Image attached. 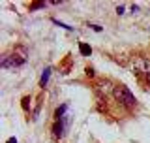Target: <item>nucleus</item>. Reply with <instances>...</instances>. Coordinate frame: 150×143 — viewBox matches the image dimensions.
I'll use <instances>...</instances> for the list:
<instances>
[{
	"label": "nucleus",
	"instance_id": "f257e3e1",
	"mask_svg": "<svg viewBox=\"0 0 150 143\" xmlns=\"http://www.w3.org/2000/svg\"><path fill=\"white\" fill-rule=\"evenodd\" d=\"M115 98H116V102L120 104L122 107H126V109H133L135 106H137V100H135L133 96V92L126 87V85H115Z\"/></svg>",
	"mask_w": 150,
	"mask_h": 143
},
{
	"label": "nucleus",
	"instance_id": "f03ea898",
	"mask_svg": "<svg viewBox=\"0 0 150 143\" xmlns=\"http://www.w3.org/2000/svg\"><path fill=\"white\" fill-rule=\"evenodd\" d=\"M26 62V49L25 47H17L11 55H4L0 66L2 68H19Z\"/></svg>",
	"mask_w": 150,
	"mask_h": 143
},
{
	"label": "nucleus",
	"instance_id": "7ed1b4c3",
	"mask_svg": "<svg viewBox=\"0 0 150 143\" xmlns=\"http://www.w3.org/2000/svg\"><path fill=\"white\" fill-rule=\"evenodd\" d=\"M133 74H135V77H139V79H144L150 74V59L148 56H137V59H135Z\"/></svg>",
	"mask_w": 150,
	"mask_h": 143
},
{
	"label": "nucleus",
	"instance_id": "20e7f679",
	"mask_svg": "<svg viewBox=\"0 0 150 143\" xmlns=\"http://www.w3.org/2000/svg\"><path fill=\"white\" fill-rule=\"evenodd\" d=\"M94 90H96L98 98H107L109 92H115V85H112L109 79H100L94 85Z\"/></svg>",
	"mask_w": 150,
	"mask_h": 143
},
{
	"label": "nucleus",
	"instance_id": "39448f33",
	"mask_svg": "<svg viewBox=\"0 0 150 143\" xmlns=\"http://www.w3.org/2000/svg\"><path fill=\"white\" fill-rule=\"evenodd\" d=\"M66 124H68V121L64 119H60V121H54V126H53V134L56 139H62L64 137V130H66Z\"/></svg>",
	"mask_w": 150,
	"mask_h": 143
},
{
	"label": "nucleus",
	"instance_id": "423d86ee",
	"mask_svg": "<svg viewBox=\"0 0 150 143\" xmlns=\"http://www.w3.org/2000/svg\"><path fill=\"white\" fill-rule=\"evenodd\" d=\"M49 77H51V68H45L43 74H41V79H40V87H41V89H45V85H47V81H49Z\"/></svg>",
	"mask_w": 150,
	"mask_h": 143
},
{
	"label": "nucleus",
	"instance_id": "0eeeda50",
	"mask_svg": "<svg viewBox=\"0 0 150 143\" xmlns=\"http://www.w3.org/2000/svg\"><path fill=\"white\" fill-rule=\"evenodd\" d=\"M66 109H68V106H66V104H64L62 107H58V109H56V111H54V121H60V119H64Z\"/></svg>",
	"mask_w": 150,
	"mask_h": 143
},
{
	"label": "nucleus",
	"instance_id": "6e6552de",
	"mask_svg": "<svg viewBox=\"0 0 150 143\" xmlns=\"http://www.w3.org/2000/svg\"><path fill=\"white\" fill-rule=\"evenodd\" d=\"M79 51H81V55L88 56V55L92 53V47H90V45H86V44H79Z\"/></svg>",
	"mask_w": 150,
	"mask_h": 143
},
{
	"label": "nucleus",
	"instance_id": "1a4fd4ad",
	"mask_svg": "<svg viewBox=\"0 0 150 143\" xmlns=\"http://www.w3.org/2000/svg\"><path fill=\"white\" fill-rule=\"evenodd\" d=\"M21 106H23L25 111H28V107H30V96H25V98H23V104H21Z\"/></svg>",
	"mask_w": 150,
	"mask_h": 143
},
{
	"label": "nucleus",
	"instance_id": "9d476101",
	"mask_svg": "<svg viewBox=\"0 0 150 143\" xmlns=\"http://www.w3.org/2000/svg\"><path fill=\"white\" fill-rule=\"evenodd\" d=\"M43 6H45V2H36V4L30 6V11H34V9H38V8H43Z\"/></svg>",
	"mask_w": 150,
	"mask_h": 143
},
{
	"label": "nucleus",
	"instance_id": "9b49d317",
	"mask_svg": "<svg viewBox=\"0 0 150 143\" xmlns=\"http://www.w3.org/2000/svg\"><path fill=\"white\" fill-rule=\"evenodd\" d=\"M86 75H88V77H94V75H96V72H94V68H90V66H86Z\"/></svg>",
	"mask_w": 150,
	"mask_h": 143
},
{
	"label": "nucleus",
	"instance_id": "f8f14e48",
	"mask_svg": "<svg viewBox=\"0 0 150 143\" xmlns=\"http://www.w3.org/2000/svg\"><path fill=\"white\" fill-rule=\"evenodd\" d=\"M116 13H118V15H120V13H124V6H118V8H116Z\"/></svg>",
	"mask_w": 150,
	"mask_h": 143
},
{
	"label": "nucleus",
	"instance_id": "ddd939ff",
	"mask_svg": "<svg viewBox=\"0 0 150 143\" xmlns=\"http://www.w3.org/2000/svg\"><path fill=\"white\" fill-rule=\"evenodd\" d=\"M92 28H94L96 32H101V26H98V25H92Z\"/></svg>",
	"mask_w": 150,
	"mask_h": 143
},
{
	"label": "nucleus",
	"instance_id": "4468645a",
	"mask_svg": "<svg viewBox=\"0 0 150 143\" xmlns=\"http://www.w3.org/2000/svg\"><path fill=\"white\" fill-rule=\"evenodd\" d=\"M144 83H146V85H148V87H150V74L146 75V77H144Z\"/></svg>",
	"mask_w": 150,
	"mask_h": 143
},
{
	"label": "nucleus",
	"instance_id": "2eb2a0df",
	"mask_svg": "<svg viewBox=\"0 0 150 143\" xmlns=\"http://www.w3.org/2000/svg\"><path fill=\"white\" fill-rule=\"evenodd\" d=\"M8 143H17V139H15V137H9V139H8Z\"/></svg>",
	"mask_w": 150,
	"mask_h": 143
}]
</instances>
